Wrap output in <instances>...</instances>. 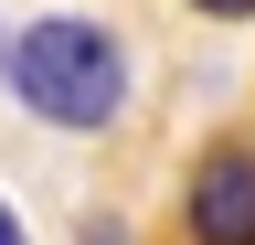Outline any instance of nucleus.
<instances>
[{"mask_svg":"<svg viewBox=\"0 0 255 245\" xmlns=\"http://www.w3.org/2000/svg\"><path fill=\"white\" fill-rule=\"evenodd\" d=\"M11 96L43 128H117L128 107V43L85 11H43L11 32Z\"/></svg>","mask_w":255,"mask_h":245,"instance_id":"f257e3e1","label":"nucleus"},{"mask_svg":"<svg viewBox=\"0 0 255 245\" xmlns=\"http://www.w3.org/2000/svg\"><path fill=\"white\" fill-rule=\"evenodd\" d=\"M181 224H191V245H255V149L245 139H223V149L191 160Z\"/></svg>","mask_w":255,"mask_h":245,"instance_id":"f03ea898","label":"nucleus"},{"mask_svg":"<svg viewBox=\"0 0 255 245\" xmlns=\"http://www.w3.org/2000/svg\"><path fill=\"white\" fill-rule=\"evenodd\" d=\"M191 11H213V21H255V0H191Z\"/></svg>","mask_w":255,"mask_h":245,"instance_id":"7ed1b4c3","label":"nucleus"},{"mask_svg":"<svg viewBox=\"0 0 255 245\" xmlns=\"http://www.w3.org/2000/svg\"><path fill=\"white\" fill-rule=\"evenodd\" d=\"M0 245H32V235H21V213H11V203H0Z\"/></svg>","mask_w":255,"mask_h":245,"instance_id":"20e7f679","label":"nucleus"},{"mask_svg":"<svg viewBox=\"0 0 255 245\" xmlns=\"http://www.w3.org/2000/svg\"><path fill=\"white\" fill-rule=\"evenodd\" d=\"M0 75H11V32H0Z\"/></svg>","mask_w":255,"mask_h":245,"instance_id":"39448f33","label":"nucleus"}]
</instances>
